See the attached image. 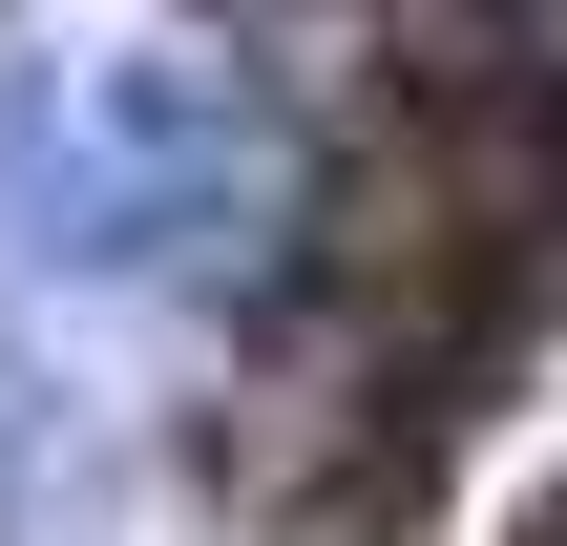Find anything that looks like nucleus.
<instances>
[{"mask_svg": "<svg viewBox=\"0 0 567 546\" xmlns=\"http://www.w3.org/2000/svg\"><path fill=\"white\" fill-rule=\"evenodd\" d=\"M526 546H567V484H547V526H526Z\"/></svg>", "mask_w": 567, "mask_h": 546, "instance_id": "obj_1", "label": "nucleus"}]
</instances>
